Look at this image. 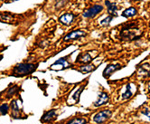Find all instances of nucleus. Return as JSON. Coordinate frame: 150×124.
Instances as JSON below:
<instances>
[{
	"instance_id": "f257e3e1",
	"label": "nucleus",
	"mask_w": 150,
	"mask_h": 124,
	"mask_svg": "<svg viewBox=\"0 0 150 124\" xmlns=\"http://www.w3.org/2000/svg\"><path fill=\"white\" fill-rule=\"evenodd\" d=\"M142 32L138 28L137 22L125 24L120 32V37L122 41H135L140 38Z\"/></svg>"
},
{
	"instance_id": "f03ea898",
	"label": "nucleus",
	"mask_w": 150,
	"mask_h": 124,
	"mask_svg": "<svg viewBox=\"0 0 150 124\" xmlns=\"http://www.w3.org/2000/svg\"><path fill=\"white\" fill-rule=\"evenodd\" d=\"M38 64H31V63H22L16 64L12 71V74L16 77H24L28 74H33L37 69Z\"/></svg>"
},
{
	"instance_id": "7ed1b4c3",
	"label": "nucleus",
	"mask_w": 150,
	"mask_h": 124,
	"mask_svg": "<svg viewBox=\"0 0 150 124\" xmlns=\"http://www.w3.org/2000/svg\"><path fill=\"white\" fill-rule=\"evenodd\" d=\"M71 65L70 64V62L66 57H62L58 59L54 64H52L50 67V70H54V71H61L64 69H68Z\"/></svg>"
},
{
	"instance_id": "20e7f679",
	"label": "nucleus",
	"mask_w": 150,
	"mask_h": 124,
	"mask_svg": "<svg viewBox=\"0 0 150 124\" xmlns=\"http://www.w3.org/2000/svg\"><path fill=\"white\" fill-rule=\"evenodd\" d=\"M112 115V111L110 110H104L100 112H98L97 114H95L93 117V121L97 124L103 123L107 120H109Z\"/></svg>"
},
{
	"instance_id": "39448f33",
	"label": "nucleus",
	"mask_w": 150,
	"mask_h": 124,
	"mask_svg": "<svg viewBox=\"0 0 150 124\" xmlns=\"http://www.w3.org/2000/svg\"><path fill=\"white\" fill-rule=\"evenodd\" d=\"M102 10H103V6L101 5H94L85 10L82 16L86 18H92L97 16L98 14H100Z\"/></svg>"
},
{
	"instance_id": "423d86ee",
	"label": "nucleus",
	"mask_w": 150,
	"mask_h": 124,
	"mask_svg": "<svg viewBox=\"0 0 150 124\" xmlns=\"http://www.w3.org/2000/svg\"><path fill=\"white\" fill-rule=\"evenodd\" d=\"M86 35H87V33L85 32V31L78 29V30H74V31H72V32L69 33L68 35H66L63 38V41H64V42H69V41L76 40V39L84 37Z\"/></svg>"
},
{
	"instance_id": "0eeeda50",
	"label": "nucleus",
	"mask_w": 150,
	"mask_h": 124,
	"mask_svg": "<svg viewBox=\"0 0 150 124\" xmlns=\"http://www.w3.org/2000/svg\"><path fill=\"white\" fill-rule=\"evenodd\" d=\"M122 68V65L120 64H109L103 71V77L104 78H110L115 72L119 71Z\"/></svg>"
},
{
	"instance_id": "6e6552de",
	"label": "nucleus",
	"mask_w": 150,
	"mask_h": 124,
	"mask_svg": "<svg viewBox=\"0 0 150 124\" xmlns=\"http://www.w3.org/2000/svg\"><path fill=\"white\" fill-rule=\"evenodd\" d=\"M75 18H76V16H75V15H73L71 13H65V14L62 15L59 17V21L62 25L66 26H71L74 22Z\"/></svg>"
},
{
	"instance_id": "1a4fd4ad",
	"label": "nucleus",
	"mask_w": 150,
	"mask_h": 124,
	"mask_svg": "<svg viewBox=\"0 0 150 124\" xmlns=\"http://www.w3.org/2000/svg\"><path fill=\"white\" fill-rule=\"evenodd\" d=\"M56 116H57L56 110H50L44 113V115H42L41 118V122H44V123L51 122L53 120L56 119Z\"/></svg>"
},
{
	"instance_id": "9d476101",
	"label": "nucleus",
	"mask_w": 150,
	"mask_h": 124,
	"mask_svg": "<svg viewBox=\"0 0 150 124\" xmlns=\"http://www.w3.org/2000/svg\"><path fill=\"white\" fill-rule=\"evenodd\" d=\"M93 60L92 56L91 55V54L89 52H84V53H81L76 60V63H80V64H88L91 62Z\"/></svg>"
},
{
	"instance_id": "9b49d317",
	"label": "nucleus",
	"mask_w": 150,
	"mask_h": 124,
	"mask_svg": "<svg viewBox=\"0 0 150 124\" xmlns=\"http://www.w3.org/2000/svg\"><path fill=\"white\" fill-rule=\"evenodd\" d=\"M10 111H11V116L14 119H21V111L19 110L17 101L16 100H13L11 104H10Z\"/></svg>"
},
{
	"instance_id": "f8f14e48",
	"label": "nucleus",
	"mask_w": 150,
	"mask_h": 124,
	"mask_svg": "<svg viewBox=\"0 0 150 124\" xmlns=\"http://www.w3.org/2000/svg\"><path fill=\"white\" fill-rule=\"evenodd\" d=\"M105 5L107 6V10H108V13L110 14V16H111L112 17H115L117 16V6L115 2H110L109 0H106L105 1Z\"/></svg>"
},
{
	"instance_id": "ddd939ff",
	"label": "nucleus",
	"mask_w": 150,
	"mask_h": 124,
	"mask_svg": "<svg viewBox=\"0 0 150 124\" xmlns=\"http://www.w3.org/2000/svg\"><path fill=\"white\" fill-rule=\"evenodd\" d=\"M110 101V96L109 94H107V92H101V94L99 95L97 101H96L94 102V106L95 107H100V106H102L104 104H106V103H108Z\"/></svg>"
},
{
	"instance_id": "4468645a",
	"label": "nucleus",
	"mask_w": 150,
	"mask_h": 124,
	"mask_svg": "<svg viewBox=\"0 0 150 124\" xmlns=\"http://www.w3.org/2000/svg\"><path fill=\"white\" fill-rule=\"evenodd\" d=\"M97 68H98V66H96L94 64H84V65L81 66L78 71L81 72V74H90V73H91V72H94Z\"/></svg>"
},
{
	"instance_id": "2eb2a0df",
	"label": "nucleus",
	"mask_w": 150,
	"mask_h": 124,
	"mask_svg": "<svg viewBox=\"0 0 150 124\" xmlns=\"http://www.w3.org/2000/svg\"><path fill=\"white\" fill-rule=\"evenodd\" d=\"M137 14V10L131 6V7H128L127 9H125L124 11L122 12V16L126 17V18H129V17H133Z\"/></svg>"
},
{
	"instance_id": "dca6fc26",
	"label": "nucleus",
	"mask_w": 150,
	"mask_h": 124,
	"mask_svg": "<svg viewBox=\"0 0 150 124\" xmlns=\"http://www.w3.org/2000/svg\"><path fill=\"white\" fill-rule=\"evenodd\" d=\"M137 72H138L139 74L149 75L150 74V64L146 63V64H143L141 65H139L138 68H137Z\"/></svg>"
},
{
	"instance_id": "f3484780",
	"label": "nucleus",
	"mask_w": 150,
	"mask_h": 124,
	"mask_svg": "<svg viewBox=\"0 0 150 124\" xmlns=\"http://www.w3.org/2000/svg\"><path fill=\"white\" fill-rule=\"evenodd\" d=\"M18 91H19V87L17 85H11L7 89V92H6V98L10 99L11 97H13L16 94H17Z\"/></svg>"
},
{
	"instance_id": "a211bd4d",
	"label": "nucleus",
	"mask_w": 150,
	"mask_h": 124,
	"mask_svg": "<svg viewBox=\"0 0 150 124\" xmlns=\"http://www.w3.org/2000/svg\"><path fill=\"white\" fill-rule=\"evenodd\" d=\"M66 124H87V120L84 118H73L71 120H70Z\"/></svg>"
},
{
	"instance_id": "6ab92c4d",
	"label": "nucleus",
	"mask_w": 150,
	"mask_h": 124,
	"mask_svg": "<svg viewBox=\"0 0 150 124\" xmlns=\"http://www.w3.org/2000/svg\"><path fill=\"white\" fill-rule=\"evenodd\" d=\"M131 86H130V84H127V88H126V91L122 94V100H127L129 99L131 96H132V91H131Z\"/></svg>"
},
{
	"instance_id": "aec40b11",
	"label": "nucleus",
	"mask_w": 150,
	"mask_h": 124,
	"mask_svg": "<svg viewBox=\"0 0 150 124\" xmlns=\"http://www.w3.org/2000/svg\"><path fill=\"white\" fill-rule=\"evenodd\" d=\"M68 3V0H56L55 1V4H54V6H55V9L56 10H61L62 9L65 5Z\"/></svg>"
},
{
	"instance_id": "412c9836",
	"label": "nucleus",
	"mask_w": 150,
	"mask_h": 124,
	"mask_svg": "<svg viewBox=\"0 0 150 124\" xmlns=\"http://www.w3.org/2000/svg\"><path fill=\"white\" fill-rule=\"evenodd\" d=\"M84 90V86H81L76 91L74 92L73 94V95H72V99L76 101V102H78L79 101V100H80V96H81V92H82V91Z\"/></svg>"
},
{
	"instance_id": "4be33fe9",
	"label": "nucleus",
	"mask_w": 150,
	"mask_h": 124,
	"mask_svg": "<svg viewBox=\"0 0 150 124\" xmlns=\"http://www.w3.org/2000/svg\"><path fill=\"white\" fill-rule=\"evenodd\" d=\"M10 109V106L7 104V103H4L1 106H0V115H6L8 113Z\"/></svg>"
},
{
	"instance_id": "5701e85b",
	"label": "nucleus",
	"mask_w": 150,
	"mask_h": 124,
	"mask_svg": "<svg viewBox=\"0 0 150 124\" xmlns=\"http://www.w3.org/2000/svg\"><path fill=\"white\" fill-rule=\"evenodd\" d=\"M112 19H113V17L111 16H106L104 19L100 20V24L102 26H108L110 25V23L112 21Z\"/></svg>"
},
{
	"instance_id": "b1692460",
	"label": "nucleus",
	"mask_w": 150,
	"mask_h": 124,
	"mask_svg": "<svg viewBox=\"0 0 150 124\" xmlns=\"http://www.w3.org/2000/svg\"><path fill=\"white\" fill-rule=\"evenodd\" d=\"M141 114L147 120L150 121V109L145 107L142 111H141Z\"/></svg>"
},
{
	"instance_id": "393cba45",
	"label": "nucleus",
	"mask_w": 150,
	"mask_h": 124,
	"mask_svg": "<svg viewBox=\"0 0 150 124\" xmlns=\"http://www.w3.org/2000/svg\"><path fill=\"white\" fill-rule=\"evenodd\" d=\"M14 1H18V0H8V2H14Z\"/></svg>"
},
{
	"instance_id": "a878e982",
	"label": "nucleus",
	"mask_w": 150,
	"mask_h": 124,
	"mask_svg": "<svg viewBox=\"0 0 150 124\" xmlns=\"http://www.w3.org/2000/svg\"><path fill=\"white\" fill-rule=\"evenodd\" d=\"M148 89H149V91H150V81H149V84H148Z\"/></svg>"
}]
</instances>
